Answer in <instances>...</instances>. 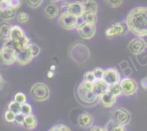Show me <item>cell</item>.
Returning <instances> with one entry per match:
<instances>
[{
	"label": "cell",
	"mask_w": 147,
	"mask_h": 131,
	"mask_svg": "<svg viewBox=\"0 0 147 131\" xmlns=\"http://www.w3.org/2000/svg\"><path fill=\"white\" fill-rule=\"evenodd\" d=\"M68 5L69 3H63V5H61V13H66L68 12Z\"/></svg>",
	"instance_id": "b9f144b4"
},
{
	"label": "cell",
	"mask_w": 147,
	"mask_h": 131,
	"mask_svg": "<svg viewBox=\"0 0 147 131\" xmlns=\"http://www.w3.org/2000/svg\"><path fill=\"white\" fill-rule=\"evenodd\" d=\"M48 131H71L69 127L64 124H56V125H53Z\"/></svg>",
	"instance_id": "f1b7e54d"
},
{
	"label": "cell",
	"mask_w": 147,
	"mask_h": 131,
	"mask_svg": "<svg viewBox=\"0 0 147 131\" xmlns=\"http://www.w3.org/2000/svg\"><path fill=\"white\" fill-rule=\"evenodd\" d=\"M55 68H56V67H55L54 66H53V67H52L51 68V71H53V70H54V69H55Z\"/></svg>",
	"instance_id": "bcb514c9"
},
{
	"label": "cell",
	"mask_w": 147,
	"mask_h": 131,
	"mask_svg": "<svg viewBox=\"0 0 147 131\" xmlns=\"http://www.w3.org/2000/svg\"><path fill=\"white\" fill-rule=\"evenodd\" d=\"M105 3L111 8H118L122 5L123 0H104Z\"/></svg>",
	"instance_id": "f546056e"
},
{
	"label": "cell",
	"mask_w": 147,
	"mask_h": 131,
	"mask_svg": "<svg viewBox=\"0 0 147 131\" xmlns=\"http://www.w3.org/2000/svg\"><path fill=\"white\" fill-rule=\"evenodd\" d=\"M117 102V97L110 94V92L104 93L100 96V102L105 108H111Z\"/></svg>",
	"instance_id": "2e32d148"
},
{
	"label": "cell",
	"mask_w": 147,
	"mask_h": 131,
	"mask_svg": "<svg viewBox=\"0 0 147 131\" xmlns=\"http://www.w3.org/2000/svg\"><path fill=\"white\" fill-rule=\"evenodd\" d=\"M89 131H107L106 126H100V125H92L90 128Z\"/></svg>",
	"instance_id": "ab89813d"
},
{
	"label": "cell",
	"mask_w": 147,
	"mask_h": 131,
	"mask_svg": "<svg viewBox=\"0 0 147 131\" xmlns=\"http://www.w3.org/2000/svg\"><path fill=\"white\" fill-rule=\"evenodd\" d=\"M12 25L6 21L0 22V38L4 40H9Z\"/></svg>",
	"instance_id": "d6986e66"
},
{
	"label": "cell",
	"mask_w": 147,
	"mask_h": 131,
	"mask_svg": "<svg viewBox=\"0 0 147 131\" xmlns=\"http://www.w3.org/2000/svg\"><path fill=\"white\" fill-rule=\"evenodd\" d=\"M83 7L84 12H91V13L97 14L98 12V4L95 0H83Z\"/></svg>",
	"instance_id": "ffe728a7"
},
{
	"label": "cell",
	"mask_w": 147,
	"mask_h": 131,
	"mask_svg": "<svg viewBox=\"0 0 147 131\" xmlns=\"http://www.w3.org/2000/svg\"><path fill=\"white\" fill-rule=\"evenodd\" d=\"M15 115L16 114H15L14 112H11L9 110H7L5 112V115H4V119L8 123H13L15 122Z\"/></svg>",
	"instance_id": "1f68e13d"
},
{
	"label": "cell",
	"mask_w": 147,
	"mask_h": 131,
	"mask_svg": "<svg viewBox=\"0 0 147 131\" xmlns=\"http://www.w3.org/2000/svg\"><path fill=\"white\" fill-rule=\"evenodd\" d=\"M110 120L119 125L126 126L131 122V114L124 107L116 108L110 113Z\"/></svg>",
	"instance_id": "8992f818"
},
{
	"label": "cell",
	"mask_w": 147,
	"mask_h": 131,
	"mask_svg": "<svg viewBox=\"0 0 147 131\" xmlns=\"http://www.w3.org/2000/svg\"><path fill=\"white\" fill-rule=\"evenodd\" d=\"M27 100L26 96L25 94L22 92H18L14 97V101L18 102L20 105H22V104L25 103Z\"/></svg>",
	"instance_id": "d6a6232c"
},
{
	"label": "cell",
	"mask_w": 147,
	"mask_h": 131,
	"mask_svg": "<svg viewBox=\"0 0 147 131\" xmlns=\"http://www.w3.org/2000/svg\"><path fill=\"white\" fill-rule=\"evenodd\" d=\"M32 107L30 104L25 103L21 105V113L23 114L24 115H30V114H32Z\"/></svg>",
	"instance_id": "836d02e7"
},
{
	"label": "cell",
	"mask_w": 147,
	"mask_h": 131,
	"mask_svg": "<svg viewBox=\"0 0 147 131\" xmlns=\"http://www.w3.org/2000/svg\"><path fill=\"white\" fill-rule=\"evenodd\" d=\"M120 84L122 89L123 95L130 97L135 94L138 91V83L134 79L131 77H127L123 78L121 79Z\"/></svg>",
	"instance_id": "9c48e42d"
},
{
	"label": "cell",
	"mask_w": 147,
	"mask_h": 131,
	"mask_svg": "<svg viewBox=\"0 0 147 131\" xmlns=\"http://www.w3.org/2000/svg\"><path fill=\"white\" fill-rule=\"evenodd\" d=\"M24 119H25V115L23 114H22L21 112L20 113L16 114V115H15V122H16L18 125H23Z\"/></svg>",
	"instance_id": "f35d334b"
},
{
	"label": "cell",
	"mask_w": 147,
	"mask_h": 131,
	"mask_svg": "<svg viewBox=\"0 0 147 131\" xmlns=\"http://www.w3.org/2000/svg\"><path fill=\"white\" fill-rule=\"evenodd\" d=\"M104 70L100 67H97L92 70V73L95 77L96 80H102L103 79V74H104Z\"/></svg>",
	"instance_id": "d590c367"
},
{
	"label": "cell",
	"mask_w": 147,
	"mask_h": 131,
	"mask_svg": "<svg viewBox=\"0 0 147 131\" xmlns=\"http://www.w3.org/2000/svg\"><path fill=\"white\" fill-rule=\"evenodd\" d=\"M4 86H5V80H4L2 74H0V90H2L3 89Z\"/></svg>",
	"instance_id": "7bdbcfd3"
},
{
	"label": "cell",
	"mask_w": 147,
	"mask_h": 131,
	"mask_svg": "<svg viewBox=\"0 0 147 131\" xmlns=\"http://www.w3.org/2000/svg\"><path fill=\"white\" fill-rule=\"evenodd\" d=\"M33 58L30 44L21 50L16 51V62L21 67H25L29 64Z\"/></svg>",
	"instance_id": "30bf717a"
},
{
	"label": "cell",
	"mask_w": 147,
	"mask_h": 131,
	"mask_svg": "<svg viewBox=\"0 0 147 131\" xmlns=\"http://www.w3.org/2000/svg\"><path fill=\"white\" fill-rule=\"evenodd\" d=\"M140 38H141L143 40V41H144V44H145L146 47V48H147V33H146V34L144 35V36H141V37H140Z\"/></svg>",
	"instance_id": "ee69618b"
},
{
	"label": "cell",
	"mask_w": 147,
	"mask_h": 131,
	"mask_svg": "<svg viewBox=\"0 0 147 131\" xmlns=\"http://www.w3.org/2000/svg\"><path fill=\"white\" fill-rule=\"evenodd\" d=\"M30 47L31 51L33 57H37L40 53V48L35 43H30Z\"/></svg>",
	"instance_id": "74e56055"
},
{
	"label": "cell",
	"mask_w": 147,
	"mask_h": 131,
	"mask_svg": "<svg viewBox=\"0 0 147 131\" xmlns=\"http://www.w3.org/2000/svg\"><path fill=\"white\" fill-rule=\"evenodd\" d=\"M17 19L21 24H25L29 20V15L25 12H20L17 15Z\"/></svg>",
	"instance_id": "4dcf8cb0"
},
{
	"label": "cell",
	"mask_w": 147,
	"mask_h": 131,
	"mask_svg": "<svg viewBox=\"0 0 147 131\" xmlns=\"http://www.w3.org/2000/svg\"><path fill=\"white\" fill-rule=\"evenodd\" d=\"M108 92H110V94H113V95H114L116 97L123 95L121 84L120 83H117V84H112V85H109Z\"/></svg>",
	"instance_id": "d4e9b609"
},
{
	"label": "cell",
	"mask_w": 147,
	"mask_h": 131,
	"mask_svg": "<svg viewBox=\"0 0 147 131\" xmlns=\"http://www.w3.org/2000/svg\"><path fill=\"white\" fill-rule=\"evenodd\" d=\"M17 15L18 14H17L16 10L12 9V8H8L5 10L0 12V17L4 21H6V22L15 19L17 17Z\"/></svg>",
	"instance_id": "603a6c76"
},
{
	"label": "cell",
	"mask_w": 147,
	"mask_h": 131,
	"mask_svg": "<svg viewBox=\"0 0 147 131\" xmlns=\"http://www.w3.org/2000/svg\"><path fill=\"white\" fill-rule=\"evenodd\" d=\"M128 50L134 56H139L142 54L146 48L144 41L140 37L132 39L128 44Z\"/></svg>",
	"instance_id": "7c38bea8"
},
{
	"label": "cell",
	"mask_w": 147,
	"mask_h": 131,
	"mask_svg": "<svg viewBox=\"0 0 147 131\" xmlns=\"http://www.w3.org/2000/svg\"><path fill=\"white\" fill-rule=\"evenodd\" d=\"M68 12L74 15L77 17L82 16L84 13V9L83 7L82 2L76 1V2L69 3L68 5Z\"/></svg>",
	"instance_id": "9a60e30c"
},
{
	"label": "cell",
	"mask_w": 147,
	"mask_h": 131,
	"mask_svg": "<svg viewBox=\"0 0 147 131\" xmlns=\"http://www.w3.org/2000/svg\"><path fill=\"white\" fill-rule=\"evenodd\" d=\"M83 20L85 22H89V23L95 24L97 22V14L91 13V12H84L81 16Z\"/></svg>",
	"instance_id": "484cf974"
},
{
	"label": "cell",
	"mask_w": 147,
	"mask_h": 131,
	"mask_svg": "<svg viewBox=\"0 0 147 131\" xmlns=\"http://www.w3.org/2000/svg\"><path fill=\"white\" fill-rule=\"evenodd\" d=\"M125 24L129 32L137 37L147 33V7L138 6L133 8L127 15Z\"/></svg>",
	"instance_id": "6da1fadb"
},
{
	"label": "cell",
	"mask_w": 147,
	"mask_h": 131,
	"mask_svg": "<svg viewBox=\"0 0 147 131\" xmlns=\"http://www.w3.org/2000/svg\"><path fill=\"white\" fill-rule=\"evenodd\" d=\"M38 123V118L35 115L32 113L28 115H25V119H24L22 126L28 130H32L37 128Z\"/></svg>",
	"instance_id": "e0dca14e"
},
{
	"label": "cell",
	"mask_w": 147,
	"mask_h": 131,
	"mask_svg": "<svg viewBox=\"0 0 147 131\" xmlns=\"http://www.w3.org/2000/svg\"><path fill=\"white\" fill-rule=\"evenodd\" d=\"M30 93L32 99L38 102H43L49 99L51 90L49 86L43 82H37L32 86Z\"/></svg>",
	"instance_id": "5b68a950"
},
{
	"label": "cell",
	"mask_w": 147,
	"mask_h": 131,
	"mask_svg": "<svg viewBox=\"0 0 147 131\" xmlns=\"http://www.w3.org/2000/svg\"><path fill=\"white\" fill-rule=\"evenodd\" d=\"M91 52L90 48L81 43H75L71 46L69 50V57L72 60L78 64L86 63L90 57Z\"/></svg>",
	"instance_id": "3957f363"
},
{
	"label": "cell",
	"mask_w": 147,
	"mask_h": 131,
	"mask_svg": "<svg viewBox=\"0 0 147 131\" xmlns=\"http://www.w3.org/2000/svg\"><path fill=\"white\" fill-rule=\"evenodd\" d=\"M83 80H85L87 81H90V82L94 83L95 82L96 80L95 77H94V74H93L92 71H88L84 74L83 76Z\"/></svg>",
	"instance_id": "8d00e7d4"
},
{
	"label": "cell",
	"mask_w": 147,
	"mask_h": 131,
	"mask_svg": "<svg viewBox=\"0 0 147 131\" xmlns=\"http://www.w3.org/2000/svg\"><path fill=\"white\" fill-rule=\"evenodd\" d=\"M52 3H56V2H61V1H63V0H49Z\"/></svg>",
	"instance_id": "f6af8a7d"
},
{
	"label": "cell",
	"mask_w": 147,
	"mask_h": 131,
	"mask_svg": "<svg viewBox=\"0 0 147 131\" xmlns=\"http://www.w3.org/2000/svg\"><path fill=\"white\" fill-rule=\"evenodd\" d=\"M77 123L82 128H90L94 124V118L89 112H84L77 118Z\"/></svg>",
	"instance_id": "5bb4252c"
},
{
	"label": "cell",
	"mask_w": 147,
	"mask_h": 131,
	"mask_svg": "<svg viewBox=\"0 0 147 131\" xmlns=\"http://www.w3.org/2000/svg\"><path fill=\"white\" fill-rule=\"evenodd\" d=\"M8 110L14 112L15 114H18L21 112V105L18 104L15 101H12L8 105Z\"/></svg>",
	"instance_id": "4316f807"
},
{
	"label": "cell",
	"mask_w": 147,
	"mask_h": 131,
	"mask_svg": "<svg viewBox=\"0 0 147 131\" xmlns=\"http://www.w3.org/2000/svg\"><path fill=\"white\" fill-rule=\"evenodd\" d=\"M102 79L108 85H112L121 82V76L116 68H107L104 70Z\"/></svg>",
	"instance_id": "8fae6325"
},
{
	"label": "cell",
	"mask_w": 147,
	"mask_h": 131,
	"mask_svg": "<svg viewBox=\"0 0 147 131\" xmlns=\"http://www.w3.org/2000/svg\"><path fill=\"white\" fill-rule=\"evenodd\" d=\"M108 88L109 85L103 79L97 80L95 82L93 83L94 91L99 96H101L104 93L108 91Z\"/></svg>",
	"instance_id": "ac0fdd59"
},
{
	"label": "cell",
	"mask_w": 147,
	"mask_h": 131,
	"mask_svg": "<svg viewBox=\"0 0 147 131\" xmlns=\"http://www.w3.org/2000/svg\"><path fill=\"white\" fill-rule=\"evenodd\" d=\"M105 126L107 128V131H127L125 126L119 125L113 121L112 120H110L106 124Z\"/></svg>",
	"instance_id": "cb8c5ba5"
},
{
	"label": "cell",
	"mask_w": 147,
	"mask_h": 131,
	"mask_svg": "<svg viewBox=\"0 0 147 131\" xmlns=\"http://www.w3.org/2000/svg\"><path fill=\"white\" fill-rule=\"evenodd\" d=\"M127 27L125 24L121 22H115L112 24L105 31V36L107 38H113L124 35L126 32ZM128 30V29H127Z\"/></svg>",
	"instance_id": "4fadbf2b"
},
{
	"label": "cell",
	"mask_w": 147,
	"mask_h": 131,
	"mask_svg": "<svg viewBox=\"0 0 147 131\" xmlns=\"http://www.w3.org/2000/svg\"><path fill=\"white\" fill-rule=\"evenodd\" d=\"M76 29L80 37L84 40H90L94 38L97 31L95 24L85 22L77 25Z\"/></svg>",
	"instance_id": "ba28073f"
},
{
	"label": "cell",
	"mask_w": 147,
	"mask_h": 131,
	"mask_svg": "<svg viewBox=\"0 0 147 131\" xmlns=\"http://www.w3.org/2000/svg\"><path fill=\"white\" fill-rule=\"evenodd\" d=\"M16 62V50L10 39L5 40L0 48V63L5 66H12Z\"/></svg>",
	"instance_id": "277c9868"
},
{
	"label": "cell",
	"mask_w": 147,
	"mask_h": 131,
	"mask_svg": "<svg viewBox=\"0 0 147 131\" xmlns=\"http://www.w3.org/2000/svg\"><path fill=\"white\" fill-rule=\"evenodd\" d=\"M25 3L32 9H38L42 5L43 0H25Z\"/></svg>",
	"instance_id": "83f0119b"
},
{
	"label": "cell",
	"mask_w": 147,
	"mask_h": 131,
	"mask_svg": "<svg viewBox=\"0 0 147 131\" xmlns=\"http://www.w3.org/2000/svg\"><path fill=\"white\" fill-rule=\"evenodd\" d=\"M140 84H141V87L144 90H146L147 91V77H145L143 79H141V81H140Z\"/></svg>",
	"instance_id": "60d3db41"
},
{
	"label": "cell",
	"mask_w": 147,
	"mask_h": 131,
	"mask_svg": "<svg viewBox=\"0 0 147 131\" xmlns=\"http://www.w3.org/2000/svg\"><path fill=\"white\" fill-rule=\"evenodd\" d=\"M26 36L25 31L22 28L18 25H13L11 28L10 30V40H17V39L22 38Z\"/></svg>",
	"instance_id": "7402d4cb"
},
{
	"label": "cell",
	"mask_w": 147,
	"mask_h": 131,
	"mask_svg": "<svg viewBox=\"0 0 147 131\" xmlns=\"http://www.w3.org/2000/svg\"><path fill=\"white\" fill-rule=\"evenodd\" d=\"M75 98L80 106L90 109L100 102V96L93 89V83L82 80L75 89Z\"/></svg>",
	"instance_id": "7a4b0ae2"
},
{
	"label": "cell",
	"mask_w": 147,
	"mask_h": 131,
	"mask_svg": "<svg viewBox=\"0 0 147 131\" xmlns=\"http://www.w3.org/2000/svg\"><path fill=\"white\" fill-rule=\"evenodd\" d=\"M44 14L48 18L51 19H53L58 16L59 13V8L54 5V3H51L48 5L44 9Z\"/></svg>",
	"instance_id": "44dd1931"
},
{
	"label": "cell",
	"mask_w": 147,
	"mask_h": 131,
	"mask_svg": "<svg viewBox=\"0 0 147 131\" xmlns=\"http://www.w3.org/2000/svg\"><path fill=\"white\" fill-rule=\"evenodd\" d=\"M77 20L78 17L69 12H66V13H61L59 17L58 24L60 25L61 28L66 30H72L77 28Z\"/></svg>",
	"instance_id": "52a82bcc"
},
{
	"label": "cell",
	"mask_w": 147,
	"mask_h": 131,
	"mask_svg": "<svg viewBox=\"0 0 147 131\" xmlns=\"http://www.w3.org/2000/svg\"><path fill=\"white\" fill-rule=\"evenodd\" d=\"M6 2H7L8 5L12 9L17 10L20 7L21 5H22V1L21 0H6Z\"/></svg>",
	"instance_id": "e575fe53"
}]
</instances>
